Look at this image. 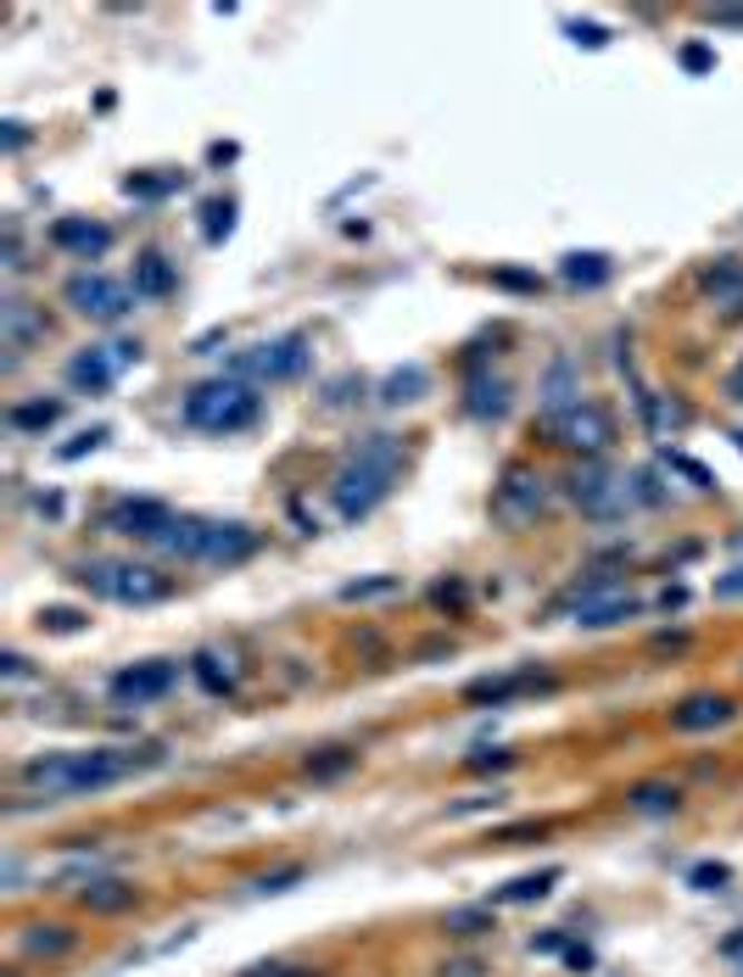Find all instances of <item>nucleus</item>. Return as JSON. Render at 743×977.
<instances>
[{"label":"nucleus","mask_w":743,"mask_h":977,"mask_svg":"<svg viewBox=\"0 0 743 977\" xmlns=\"http://www.w3.org/2000/svg\"><path fill=\"white\" fill-rule=\"evenodd\" d=\"M51 246H57V252H74V257H85V263H96V257L113 246V229L96 224V218H57Z\"/></svg>","instance_id":"obj_15"},{"label":"nucleus","mask_w":743,"mask_h":977,"mask_svg":"<svg viewBox=\"0 0 743 977\" xmlns=\"http://www.w3.org/2000/svg\"><path fill=\"white\" fill-rule=\"evenodd\" d=\"M548 430H554V441H559V447L587 452V458H598V452L615 441V419H609V408H598V402L570 408V413H565V419H554Z\"/></svg>","instance_id":"obj_11"},{"label":"nucleus","mask_w":743,"mask_h":977,"mask_svg":"<svg viewBox=\"0 0 743 977\" xmlns=\"http://www.w3.org/2000/svg\"><path fill=\"white\" fill-rule=\"evenodd\" d=\"M307 335L302 330H285V335H274V341H257L252 352H241V363H235V374L246 380H263V385H280V380H296L302 369H307Z\"/></svg>","instance_id":"obj_8"},{"label":"nucleus","mask_w":743,"mask_h":977,"mask_svg":"<svg viewBox=\"0 0 743 977\" xmlns=\"http://www.w3.org/2000/svg\"><path fill=\"white\" fill-rule=\"evenodd\" d=\"M704 291L715 296V307L743 313V263H732V257L710 263V268H704Z\"/></svg>","instance_id":"obj_23"},{"label":"nucleus","mask_w":743,"mask_h":977,"mask_svg":"<svg viewBox=\"0 0 743 977\" xmlns=\"http://www.w3.org/2000/svg\"><path fill=\"white\" fill-rule=\"evenodd\" d=\"M442 927H448L453 938H481V932H498V910H492V905H453V910L442 916Z\"/></svg>","instance_id":"obj_28"},{"label":"nucleus","mask_w":743,"mask_h":977,"mask_svg":"<svg viewBox=\"0 0 743 977\" xmlns=\"http://www.w3.org/2000/svg\"><path fill=\"white\" fill-rule=\"evenodd\" d=\"M559 882H565V871H559V866H542V871H526V877L504 882L487 905H492V910H498V905H537V899H548Z\"/></svg>","instance_id":"obj_20"},{"label":"nucleus","mask_w":743,"mask_h":977,"mask_svg":"<svg viewBox=\"0 0 743 977\" xmlns=\"http://www.w3.org/2000/svg\"><path fill=\"white\" fill-rule=\"evenodd\" d=\"M665 469H676V475H687V480L698 486V492H710V486H715V475H710L704 463H693V458H682V452H665Z\"/></svg>","instance_id":"obj_38"},{"label":"nucleus","mask_w":743,"mask_h":977,"mask_svg":"<svg viewBox=\"0 0 743 977\" xmlns=\"http://www.w3.org/2000/svg\"><path fill=\"white\" fill-rule=\"evenodd\" d=\"M559 274H565L570 285H604V280H609V257H604V252H570V257L559 263Z\"/></svg>","instance_id":"obj_30"},{"label":"nucleus","mask_w":743,"mask_h":977,"mask_svg":"<svg viewBox=\"0 0 743 977\" xmlns=\"http://www.w3.org/2000/svg\"><path fill=\"white\" fill-rule=\"evenodd\" d=\"M626 810H637V815H676L682 810V788L676 782H632L626 788Z\"/></svg>","instance_id":"obj_22"},{"label":"nucleus","mask_w":743,"mask_h":977,"mask_svg":"<svg viewBox=\"0 0 743 977\" xmlns=\"http://www.w3.org/2000/svg\"><path fill=\"white\" fill-rule=\"evenodd\" d=\"M726 391H732V397L743 402V369H732V374H726Z\"/></svg>","instance_id":"obj_52"},{"label":"nucleus","mask_w":743,"mask_h":977,"mask_svg":"<svg viewBox=\"0 0 743 977\" xmlns=\"http://www.w3.org/2000/svg\"><path fill=\"white\" fill-rule=\"evenodd\" d=\"M570 40L587 46V51H604V46H609V35H604L598 23H570Z\"/></svg>","instance_id":"obj_41"},{"label":"nucleus","mask_w":743,"mask_h":977,"mask_svg":"<svg viewBox=\"0 0 743 977\" xmlns=\"http://www.w3.org/2000/svg\"><path fill=\"white\" fill-rule=\"evenodd\" d=\"M74 944H79V932L62 927V921H35V927H23V938H18V949L35 955V960H57V955H68Z\"/></svg>","instance_id":"obj_21"},{"label":"nucleus","mask_w":743,"mask_h":977,"mask_svg":"<svg viewBox=\"0 0 743 977\" xmlns=\"http://www.w3.org/2000/svg\"><path fill=\"white\" fill-rule=\"evenodd\" d=\"M531 949H537V955H554V949H570V944H565V932H559V927H548V932H537V938H531Z\"/></svg>","instance_id":"obj_45"},{"label":"nucleus","mask_w":743,"mask_h":977,"mask_svg":"<svg viewBox=\"0 0 743 977\" xmlns=\"http://www.w3.org/2000/svg\"><path fill=\"white\" fill-rule=\"evenodd\" d=\"M565 486H570V504H576L587 520H620V515L632 509V498H637L632 480L615 475L609 463H581Z\"/></svg>","instance_id":"obj_6"},{"label":"nucleus","mask_w":743,"mask_h":977,"mask_svg":"<svg viewBox=\"0 0 743 977\" xmlns=\"http://www.w3.org/2000/svg\"><path fill=\"white\" fill-rule=\"evenodd\" d=\"M587 397H581V374H576V363L570 358H554L548 363V380H542V419L554 424V419H565L570 408H581Z\"/></svg>","instance_id":"obj_16"},{"label":"nucleus","mask_w":743,"mask_h":977,"mask_svg":"<svg viewBox=\"0 0 743 977\" xmlns=\"http://www.w3.org/2000/svg\"><path fill=\"white\" fill-rule=\"evenodd\" d=\"M715 598H743V570H726V576L715 582Z\"/></svg>","instance_id":"obj_46"},{"label":"nucleus","mask_w":743,"mask_h":977,"mask_svg":"<svg viewBox=\"0 0 743 977\" xmlns=\"http://www.w3.org/2000/svg\"><path fill=\"white\" fill-rule=\"evenodd\" d=\"M687 888H698V893H726V888H732V866H721V860H698V866L687 871Z\"/></svg>","instance_id":"obj_34"},{"label":"nucleus","mask_w":743,"mask_h":977,"mask_svg":"<svg viewBox=\"0 0 743 977\" xmlns=\"http://www.w3.org/2000/svg\"><path fill=\"white\" fill-rule=\"evenodd\" d=\"M40 335H46V319H40L29 302H18V296L0 302V346H7L12 358H18V352H29Z\"/></svg>","instance_id":"obj_17"},{"label":"nucleus","mask_w":743,"mask_h":977,"mask_svg":"<svg viewBox=\"0 0 743 977\" xmlns=\"http://www.w3.org/2000/svg\"><path fill=\"white\" fill-rule=\"evenodd\" d=\"M74 582H79V587H90L96 598H113V604H135V609H146V604H163V598L174 593V582H168L163 570H151V565H135V559H90V565H79V570H74Z\"/></svg>","instance_id":"obj_5"},{"label":"nucleus","mask_w":743,"mask_h":977,"mask_svg":"<svg viewBox=\"0 0 743 977\" xmlns=\"http://www.w3.org/2000/svg\"><path fill=\"white\" fill-rule=\"evenodd\" d=\"M526 687H537V676H481L465 687V704H509Z\"/></svg>","instance_id":"obj_26"},{"label":"nucleus","mask_w":743,"mask_h":977,"mask_svg":"<svg viewBox=\"0 0 743 977\" xmlns=\"http://www.w3.org/2000/svg\"><path fill=\"white\" fill-rule=\"evenodd\" d=\"M565 960H570V966H576V971H587V966H593V955H587V949H576V944H570V949H565Z\"/></svg>","instance_id":"obj_51"},{"label":"nucleus","mask_w":743,"mask_h":977,"mask_svg":"<svg viewBox=\"0 0 743 977\" xmlns=\"http://www.w3.org/2000/svg\"><path fill=\"white\" fill-rule=\"evenodd\" d=\"M241 977H324V971H313V966H291V960H257V966H246Z\"/></svg>","instance_id":"obj_37"},{"label":"nucleus","mask_w":743,"mask_h":977,"mask_svg":"<svg viewBox=\"0 0 743 977\" xmlns=\"http://www.w3.org/2000/svg\"><path fill=\"white\" fill-rule=\"evenodd\" d=\"M498 285H509V291H537L531 274H498Z\"/></svg>","instance_id":"obj_49"},{"label":"nucleus","mask_w":743,"mask_h":977,"mask_svg":"<svg viewBox=\"0 0 743 977\" xmlns=\"http://www.w3.org/2000/svg\"><path fill=\"white\" fill-rule=\"evenodd\" d=\"M302 877H307L302 866H274V871L252 877V893H257V899H268V893H291V888H296Z\"/></svg>","instance_id":"obj_35"},{"label":"nucleus","mask_w":743,"mask_h":977,"mask_svg":"<svg viewBox=\"0 0 743 977\" xmlns=\"http://www.w3.org/2000/svg\"><path fill=\"white\" fill-rule=\"evenodd\" d=\"M403 582L398 576H369V582H346L341 587V604H369V598H398Z\"/></svg>","instance_id":"obj_33"},{"label":"nucleus","mask_w":743,"mask_h":977,"mask_svg":"<svg viewBox=\"0 0 743 977\" xmlns=\"http://www.w3.org/2000/svg\"><path fill=\"white\" fill-rule=\"evenodd\" d=\"M79 905H85L90 916H124V910L140 905V888L124 882V877H90V882L79 888Z\"/></svg>","instance_id":"obj_18"},{"label":"nucleus","mask_w":743,"mask_h":977,"mask_svg":"<svg viewBox=\"0 0 743 977\" xmlns=\"http://www.w3.org/2000/svg\"><path fill=\"white\" fill-rule=\"evenodd\" d=\"M168 526H174V509H168V504H151V498H124V504L107 509V531H113V537L157 543Z\"/></svg>","instance_id":"obj_13"},{"label":"nucleus","mask_w":743,"mask_h":977,"mask_svg":"<svg viewBox=\"0 0 743 977\" xmlns=\"http://www.w3.org/2000/svg\"><path fill=\"white\" fill-rule=\"evenodd\" d=\"M682 68H687V74H710V68H715V57H710L704 46H687V51H682Z\"/></svg>","instance_id":"obj_43"},{"label":"nucleus","mask_w":743,"mask_h":977,"mask_svg":"<svg viewBox=\"0 0 743 977\" xmlns=\"http://www.w3.org/2000/svg\"><path fill=\"white\" fill-rule=\"evenodd\" d=\"M358 765V749H346V743H330V749H313L307 760H302V771L313 776V782H335V776H346Z\"/></svg>","instance_id":"obj_27"},{"label":"nucleus","mask_w":743,"mask_h":977,"mask_svg":"<svg viewBox=\"0 0 743 977\" xmlns=\"http://www.w3.org/2000/svg\"><path fill=\"white\" fill-rule=\"evenodd\" d=\"M40 621H46L51 632H79V626H85V615H74V609H46Z\"/></svg>","instance_id":"obj_42"},{"label":"nucleus","mask_w":743,"mask_h":977,"mask_svg":"<svg viewBox=\"0 0 743 977\" xmlns=\"http://www.w3.org/2000/svg\"><path fill=\"white\" fill-rule=\"evenodd\" d=\"M442 977H481V960H453L442 966Z\"/></svg>","instance_id":"obj_47"},{"label":"nucleus","mask_w":743,"mask_h":977,"mask_svg":"<svg viewBox=\"0 0 743 977\" xmlns=\"http://www.w3.org/2000/svg\"><path fill=\"white\" fill-rule=\"evenodd\" d=\"M140 358V346L135 341H113V346H85L74 363H68V380L79 385V391H107L113 380H118V369H129Z\"/></svg>","instance_id":"obj_12"},{"label":"nucleus","mask_w":743,"mask_h":977,"mask_svg":"<svg viewBox=\"0 0 743 977\" xmlns=\"http://www.w3.org/2000/svg\"><path fill=\"white\" fill-rule=\"evenodd\" d=\"M157 554L179 565H241L257 548V531L241 520H202V515H174V526L151 543Z\"/></svg>","instance_id":"obj_3"},{"label":"nucleus","mask_w":743,"mask_h":977,"mask_svg":"<svg viewBox=\"0 0 743 977\" xmlns=\"http://www.w3.org/2000/svg\"><path fill=\"white\" fill-rule=\"evenodd\" d=\"M229 218H235V207H229V202H213V207H207V241H224V235H229Z\"/></svg>","instance_id":"obj_40"},{"label":"nucleus","mask_w":743,"mask_h":977,"mask_svg":"<svg viewBox=\"0 0 743 977\" xmlns=\"http://www.w3.org/2000/svg\"><path fill=\"white\" fill-rule=\"evenodd\" d=\"M492 509H498L504 526H531V520H542V515H548V480L531 475V469H509L504 486H498V498H492Z\"/></svg>","instance_id":"obj_10"},{"label":"nucleus","mask_w":743,"mask_h":977,"mask_svg":"<svg viewBox=\"0 0 743 977\" xmlns=\"http://www.w3.org/2000/svg\"><path fill=\"white\" fill-rule=\"evenodd\" d=\"M732 721V698L726 693H687L671 710V732H715Z\"/></svg>","instance_id":"obj_14"},{"label":"nucleus","mask_w":743,"mask_h":977,"mask_svg":"<svg viewBox=\"0 0 743 977\" xmlns=\"http://www.w3.org/2000/svg\"><path fill=\"white\" fill-rule=\"evenodd\" d=\"M101 441H107V424H96V430H79V436L62 447V458H85V452H96Z\"/></svg>","instance_id":"obj_39"},{"label":"nucleus","mask_w":743,"mask_h":977,"mask_svg":"<svg viewBox=\"0 0 743 977\" xmlns=\"http://www.w3.org/2000/svg\"><path fill=\"white\" fill-rule=\"evenodd\" d=\"M632 615H637V598L615 593V598L581 604V609H576V626H587V632H609V626H620V621H632Z\"/></svg>","instance_id":"obj_25"},{"label":"nucleus","mask_w":743,"mask_h":977,"mask_svg":"<svg viewBox=\"0 0 743 977\" xmlns=\"http://www.w3.org/2000/svg\"><path fill=\"white\" fill-rule=\"evenodd\" d=\"M465 408H470L476 419H498V413L509 408V385L481 374V380H470V402H465Z\"/></svg>","instance_id":"obj_31"},{"label":"nucleus","mask_w":743,"mask_h":977,"mask_svg":"<svg viewBox=\"0 0 743 977\" xmlns=\"http://www.w3.org/2000/svg\"><path fill=\"white\" fill-rule=\"evenodd\" d=\"M520 754L515 749H476V754H465V771H476V776H487V771H509Z\"/></svg>","instance_id":"obj_36"},{"label":"nucleus","mask_w":743,"mask_h":977,"mask_svg":"<svg viewBox=\"0 0 743 977\" xmlns=\"http://www.w3.org/2000/svg\"><path fill=\"white\" fill-rule=\"evenodd\" d=\"M190 676H196V687L213 693V698H235V687H241V671H235V660H229L224 648L190 654Z\"/></svg>","instance_id":"obj_19"},{"label":"nucleus","mask_w":743,"mask_h":977,"mask_svg":"<svg viewBox=\"0 0 743 977\" xmlns=\"http://www.w3.org/2000/svg\"><path fill=\"white\" fill-rule=\"evenodd\" d=\"M710 23H721V29H743V12H732V7H721V12H704Z\"/></svg>","instance_id":"obj_48"},{"label":"nucleus","mask_w":743,"mask_h":977,"mask_svg":"<svg viewBox=\"0 0 743 977\" xmlns=\"http://www.w3.org/2000/svg\"><path fill=\"white\" fill-rule=\"evenodd\" d=\"M174 682H179V665H174V660H146V665L118 671V676L107 682V693H113V704H124V710H146V704L168 698Z\"/></svg>","instance_id":"obj_9"},{"label":"nucleus","mask_w":743,"mask_h":977,"mask_svg":"<svg viewBox=\"0 0 743 977\" xmlns=\"http://www.w3.org/2000/svg\"><path fill=\"white\" fill-rule=\"evenodd\" d=\"M257 385L241 380V374H218V380H202L190 397H185V419L207 436H229V430H246L257 419Z\"/></svg>","instance_id":"obj_4"},{"label":"nucleus","mask_w":743,"mask_h":977,"mask_svg":"<svg viewBox=\"0 0 743 977\" xmlns=\"http://www.w3.org/2000/svg\"><path fill=\"white\" fill-rule=\"evenodd\" d=\"M403 469V441L392 436H369L330 480V504L341 520H363V515H375L387 498H392V480Z\"/></svg>","instance_id":"obj_2"},{"label":"nucleus","mask_w":743,"mask_h":977,"mask_svg":"<svg viewBox=\"0 0 743 977\" xmlns=\"http://www.w3.org/2000/svg\"><path fill=\"white\" fill-rule=\"evenodd\" d=\"M0 676H12V682H23V676H29V660H23L18 648H7V654H0Z\"/></svg>","instance_id":"obj_44"},{"label":"nucleus","mask_w":743,"mask_h":977,"mask_svg":"<svg viewBox=\"0 0 743 977\" xmlns=\"http://www.w3.org/2000/svg\"><path fill=\"white\" fill-rule=\"evenodd\" d=\"M732 441H737V452H743V430H732Z\"/></svg>","instance_id":"obj_53"},{"label":"nucleus","mask_w":743,"mask_h":977,"mask_svg":"<svg viewBox=\"0 0 743 977\" xmlns=\"http://www.w3.org/2000/svg\"><path fill=\"white\" fill-rule=\"evenodd\" d=\"M57 419H62V402H57V397H51V402H46V397H40V402H18V408L7 413L12 430H51Z\"/></svg>","instance_id":"obj_32"},{"label":"nucleus","mask_w":743,"mask_h":977,"mask_svg":"<svg viewBox=\"0 0 743 977\" xmlns=\"http://www.w3.org/2000/svg\"><path fill=\"white\" fill-rule=\"evenodd\" d=\"M23 140H29V129H23V124H7V152H23Z\"/></svg>","instance_id":"obj_50"},{"label":"nucleus","mask_w":743,"mask_h":977,"mask_svg":"<svg viewBox=\"0 0 743 977\" xmlns=\"http://www.w3.org/2000/svg\"><path fill=\"white\" fill-rule=\"evenodd\" d=\"M135 296H168L174 291V263L163 252H140L135 257V280H129Z\"/></svg>","instance_id":"obj_24"},{"label":"nucleus","mask_w":743,"mask_h":977,"mask_svg":"<svg viewBox=\"0 0 743 977\" xmlns=\"http://www.w3.org/2000/svg\"><path fill=\"white\" fill-rule=\"evenodd\" d=\"M62 302H68L79 319H96V324H118V319L135 307V291H129L124 280L101 274V268H85V274H74V280H68Z\"/></svg>","instance_id":"obj_7"},{"label":"nucleus","mask_w":743,"mask_h":977,"mask_svg":"<svg viewBox=\"0 0 743 977\" xmlns=\"http://www.w3.org/2000/svg\"><path fill=\"white\" fill-rule=\"evenodd\" d=\"M426 385H431V374H426L420 363H409V369L387 374V385H381V402H392V408H403V402H420V397H426Z\"/></svg>","instance_id":"obj_29"},{"label":"nucleus","mask_w":743,"mask_h":977,"mask_svg":"<svg viewBox=\"0 0 743 977\" xmlns=\"http://www.w3.org/2000/svg\"><path fill=\"white\" fill-rule=\"evenodd\" d=\"M163 749L146 743V749H74V754H46V760H29L18 776L29 788H40L46 799H79V793H101L113 782H124L129 771L140 765H157Z\"/></svg>","instance_id":"obj_1"}]
</instances>
